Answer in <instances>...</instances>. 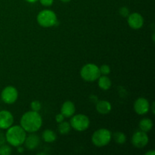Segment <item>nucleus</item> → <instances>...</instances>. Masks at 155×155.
<instances>
[{
  "mask_svg": "<svg viewBox=\"0 0 155 155\" xmlns=\"http://www.w3.org/2000/svg\"><path fill=\"white\" fill-rule=\"evenodd\" d=\"M155 151L154 150H151V151H148L145 153V155H154Z\"/></svg>",
  "mask_w": 155,
  "mask_h": 155,
  "instance_id": "nucleus-27",
  "label": "nucleus"
},
{
  "mask_svg": "<svg viewBox=\"0 0 155 155\" xmlns=\"http://www.w3.org/2000/svg\"><path fill=\"white\" fill-rule=\"evenodd\" d=\"M5 142H6L5 136L3 133H1V134H0V146L2 145H4Z\"/></svg>",
  "mask_w": 155,
  "mask_h": 155,
  "instance_id": "nucleus-26",
  "label": "nucleus"
},
{
  "mask_svg": "<svg viewBox=\"0 0 155 155\" xmlns=\"http://www.w3.org/2000/svg\"><path fill=\"white\" fill-rule=\"evenodd\" d=\"M139 127L140 130L145 132V133H148L152 129L153 122L149 118H144V119L140 120V122L139 124Z\"/></svg>",
  "mask_w": 155,
  "mask_h": 155,
  "instance_id": "nucleus-17",
  "label": "nucleus"
},
{
  "mask_svg": "<svg viewBox=\"0 0 155 155\" xmlns=\"http://www.w3.org/2000/svg\"><path fill=\"white\" fill-rule=\"evenodd\" d=\"M112 136H113V139L115 142L119 145H124L127 142V136L122 132H115Z\"/></svg>",
  "mask_w": 155,
  "mask_h": 155,
  "instance_id": "nucleus-18",
  "label": "nucleus"
},
{
  "mask_svg": "<svg viewBox=\"0 0 155 155\" xmlns=\"http://www.w3.org/2000/svg\"><path fill=\"white\" fill-rule=\"evenodd\" d=\"M18 98V92L15 86H8L1 92V99L7 104H14Z\"/></svg>",
  "mask_w": 155,
  "mask_h": 155,
  "instance_id": "nucleus-7",
  "label": "nucleus"
},
{
  "mask_svg": "<svg viewBox=\"0 0 155 155\" xmlns=\"http://www.w3.org/2000/svg\"><path fill=\"white\" fill-rule=\"evenodd\" d=\"M42 137L44 142H47V143H52L57 139V135L53 130H45L42 133Z\"/></svg>",
  "mask_w": 155,
  "mask_h": 155,
  "instance_id": "nucleus-16",
  "label": "nucleus"
},
{
  "mask_svg": "<svg viewBox=\"0 0 155 155\" xmlns=\"http://www.w3.org/2000/svg\"><path fill=\"white\" fill-rule=\"evenodd\" d=\"M71 126L70 124V123L65 122V121H63V122L60 123L58 127V130L59 133L62 135H66L68 134L71 131Z\"/></svg>",
  "mask_w": 155,
  "mask_h": 155,
  "instance_id": "nucleus-19",
  "label": "nucleus"
},
{
  "mask_svg": "<svg viewBox=\"0 0 155 155\" xmlns=\"http://www.w3.org/2000/svg\"><path fill=\"white\" fill-rule=\"evenodd\" d=\"M71 1V0H61V2H64V3H68Z\"/></svg>",
  "mask_w": 155,
  "mask_h": 155,
  "instance_id": "nucleus-31",
  "label": "nucleus"
},
{
  "mask_svg": "<svg viewBox=\"0 0 155 155\" xmlns=\"http://www.w3.org/2000/svg\"><path fill=\"white\" fill-rule=\"evenodd\" d=\"M149 142V138L145 132L139 130L134 133L132 137V144L136 148H143L148 145Z\"/></svg>",
  "mask_w": 155,
  "mask_h": 155,
  "instance_id": "nucleus-8",
  "label": "nucleus"
},
{
  "mask_svg": "<svg viewBox=\"0 0 155 155\" xmlns=\"http://www.w3.org/2000/svg\"><path fill=\"white\" fill-rule=\"evenodd\" d=\"M127 23L130 27L133 30H139L144 25V18L141 14L134 12L127 17Z\"/></svg>",
  "mask_w": 155,
  "mask_h": 155,
  "instance_id": "nucleus-9",
  "label": "nucleus"
},
{
  "mask_svg": "<svg viewBox=\"0 0 155 155\" xmlns=\"http://www.w3.org/2000/svg\"><path fill=\"white\" fill-rule=\"evenodd\" d=\"M30 107H31V110L33 111L39 112V110L42 108V104L39 102V101H33L30 104Z\"/></svg>",
  "mask_w": 155,
  "mask_h": 155,
  "instance_id": "nucleus-21",
  "label": "nucleus"
},
{
  "mask_svg": "<svg viewBox=\"0 0 155 155\" xmlns=\"http://www.w3.org/2000/svg\"><path fill=\"white\" fill-rule=\"evenodd\" d=\"M76 111L75 104L71 101H66L63 103L61 108V113L64 116V117L69 118L74 116Z\"/></svg>",
  "mask_w": 155,
  "mask_h": 155,
  "instance_id": "nucleus-13",
  "label": "nucleus"
},
{
  "mask_svg": "<svg viewBox=\"0 0 155 155\" xmlns=\"http://www.w3.org/2000/svg\"><path fill=\"white\" fill-rule=\"evenodd\" d=\"M64 120V116L61 113H60V114H58L56 115L55 120L58 124H60V123L63 122Z\"/></svg>",
  "mask_w": 155,
  "mask_h": 155,
  "instance_id": "nucleus-25",
  "label": "nucleus"
},
{
  "mask_svg": "<svg viewBox=\"0 0 155 155\" xmlns=\"http://www.w3.org/2000/svg\"><path fill=\"white\" fill-rule=\"evenodd\" d=\"M24 144L27 149L32 151V150L36 149L39 146V145L40 144V139L38 135L35 134L34 133H32L28 136H26Z\"/></svg>",
  "mask_w": 155,
  "mask_h": 155,
  "instance_id": "nucleus-12",
  "label": "nucleus"
},
{
  "mask_svg": "<svg viewBox=\"0 0 155 155\" xmlns=\"http://www.w3.org/2000/svg\"><path fill=\"white\" fill-rule=\"evenodd\" d=\"M14 117L10 111L6 110H0V129L7 130L13 125Z\"/></svg>",
  "mask_w": 155,
  "mask_h": 155,
  "instance_id": "nucleus-11",
  "label": "nucleus"
},
{
  "mask_svg": "<svg viewBox=\"0 0 155 155\" xmlns=\"http://www.w3.org/2000/svg\"><path fill=\"white\" fill-rule=\"evenodd\" d=\"M25 1L28 3H35L37 1H39V0H25Z\"/></svg>",
  "mask_w": 155,
  "mask_h": 155,
  "instance_id": "nucleus-29",
  "label": "nucleus"
},
{
  "mask_svg": "<svg viewBox=\"0 0 155 155\" xmlns=\"http://www.w3.org/2000/svg\"><path fill=\"white\" fill-rule=\"evenodd\" d=\"M12 152V148L9 145L4 144V145L0 146V155H10Z\"/></svg>",
  "mask_w": 155,
  "mask_h": 155,
  "instance_id": "nucleus-20",
  "label": "nucleus"
},
{
  "mask_svg": "<svg viewBox=\"0 0 155 155\" xmlns=\"http://www.w3.org/2000/svg\"><path fill=\"white\" fill-rule=\"evenodd\" d=\"M37 23L42 27H51L56 26L58 23L57 15L53 11L45 9L39 12L36 17Z\"/></svg>",
  "mask_w": 155,
  "mask_h": 155,
  "instance_id": "nucleus-3",
  "label": "nucleus"
},
{
  "mask_svg": "<svg viewBox=\"0 0 155 155\" xmlns=\"http://www.w3.org/2000/svg\"><path fill=\"white\" fill-rule=\"evenodd\" d=\"M2 133V132H1V129H0V134H1Z\"/></svg>",
  "mask_w": 155,
  "mask_h": 155,
  "instance_id": "nucleus-32",
  "label": "nucleus"
},
{
  "mask_svg": "<svg viewBox=\"0 0 155 155\" xmlns=\"http://www.w3.org/2000/svg\"><path fill=\"white\" fill-rule=\"evenodd\" d=\"M112 139V133L107 129H99L92 136V142L97 147H104L108 145Z\"/></svg>",
  "mask_w": 155,
  "mask_h": 155,
  "instance_id": "nucleus-4",
  "label": "nucleus"
},
{
  "mask_svg": "<svg viewBox=\"0 0 155 155\" xmlns=\"http://www.w3.org/2000/svg\"><path fill=\"white\" fill-rule=\"evenodd\" d=\"M119 13L123 18H127V17L130 15V9L128 8L126 6H124V7H121L119 10Z\"/></svg>",
  "mask_w": 155,
  "mask_h": 155,
  "instance_id": "nucleus-23",
  "label": "nucleus"
},
{
  "mask_svg": "<svg viewBox=\"0 0 155 155\" xmlns=\"http://www.w3.org/2000/svg\"><path fill=\"white\" fill-rule=\"evenodd\" d=\"M6 142L10 145L18 147L22 145L27 136V132L21 126H12L7 129L5 133Z\"/></svg>",
  "mask_w": 155,
  "mask_h": 155,
  "instance_id": "nucleus-2",
  "label": "nucleus"
},
{
  "mask_svg": "<svg viewBox=\"0 0 155 155\" xmlns=\"http://www.w3.org/2000/svg\"><path fill=\"white\" fill-rule=\"evenodd\" d=\"M96 110L100 114H107L112 109L111 104L106 100H101L96 104Z\"/></svg>",
  "mask_w": 155,
  "mask_h": 155,
  "instance_id": "nucleus-14",
  "label": "nucleus"
},
{
  "mask_svg": "<svg viewBox=\"0 0 155 155\" xmlns=\"http://www.w3.org/2000/svg\"><path fill=\"white\" fill-rule=\"evenodd\" d=\"M70 124L74 130L78 132H83L89 128L90 120L86 115L79 114L71 117Z\"/></svg>",
  "mask_w": 155,
  "mask_h": 155,
  "instance_id": "nucleus-6",
  "label": "nucleus"
},
{
  "mask_svg": "<svg viewBox=\"0 0 155 155\" xmlns=\"http://www.w3.org/2000/svg\"><path fill=\"white\" fill-rule=\"evenodd\" d=\"M150 103L148 99L145 98H139L134 102V110L137 114L144 115L146 114L150 110Z\"/></svg>",
  "mask_w": 155,
  "mask_h": 155,
  "instance_id": "nucleus-10",
  "label": "nucleus"
},
{
  "mask_svg": "<svg viewBox=\"0 0 155 155\" xmlns=\"http://www.w3.org/2000/svg\"><path fill=\"white\" fill-rule=\"evenodd\" d=\"M41 4L45 7H49L54 2V0H39Z\"/></svg>",
  "mask_w": 155,
  "mask_h": 155,
  "instance_id": "nucleus-24",
  "label": "nucleus"
},
{
  "mask_svg": "<svg viewBox=\"0 0 155 155\" xmlns=\"http://www.w3.org/2000/svg\"><path fill=\"white\" fill-rule=\"evenodd\" d=\"M20 124L27 133H36L42 125V117L36 111H27L22 115Z\"/></svg>",
  "mask_w": 155,
  "mask_h": 155,
  "instance_id": "nucleus-1",
  "label": "nucleus"
},
{
  "mask_svg": "<svg viewBox=\"0 0 155 155\" xmlns=\"http://www.w3.org/2000/svg\"><path fill=\"white\" fill-rule=\"evenodd\" d=\"M98 87L100 88L102 90H108L110 87H111V80L106 75H102L100 76L98 79Z\"/></svg>",
  "mask_w": 155,
  "mask_h": 155,
  "instance_id": "nucleus-15",
  "label": "nucleus"
},
{
  "mask_svg": "<svg viewBox=\"0 0 155 155\" xmlns=\"http://www.w3.org/2000/svg\"><path fill=\"white\" fill-rule=\"evenodd\" d=\"M101 76L99 68L95 64H86L80 70V77L87 82H94Z\"/></svg>",
  "mask_w": 155,
  "mask_h": 155,
  "instance_id": "nucleus-5",
  "label": "nucleus"
},
{
  "mask_svg": "<svg viewBox=\"0 0 155 155\" xmlns=\"http://www.w3.org/2000/svg\"><path fill=\"white\" fill-rule=\"evenodd\" d=\"M100 73L102 75L107 76L110 73V68L107 64H103L99 68Z\"/></svg>",
  "mask_w": 155,
  "mask_h": 155,
  "instance_id": "nucleus-22",
  "label": "nucleus"
},
{
  "mask_svg": "<svg viewBox=\"0 0 155 155\" xmlns=\"http://www.w3.org/2000/svg\"><path fill=\"white\" fill-rule=\"evenodd\" d=\"M18 151L19 153L24 152V148H23L22 147H21V145H20V146H18Z\"/></svg>",
  "mask_w": 155,
  "mask_h": 155,
  "instance_id": "nucleus-28",
  "label": "nucleus"
},
{
  "mask_svg": "<svg viewBox=\"0 0 155 155\" xmlns=\"http://www.w3.org/2000/svg\"><path fill=\"white\" fill-rule=\"evenodd\" d=\"M150 107H151V109H152V113L154 114V102H153L152 105L150 106Z\"/></svg>",
  "mask_w": 155,
  "mask_h": 155,
  "instance_id": "nucleus-30",
  "label": "nucleus"
}]
</instances>
